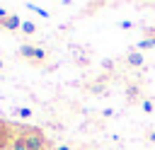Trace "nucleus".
Wrapping results in <instances>:
<instances>
[{"label": "nucleus", "instance_id": "obj_1", "mask_svg": "<svg viewBox=\"0 0 155 150\" xmlns=\"http://www.w3.org/2000/svg\"><path fill=\"white\" fill-rule=\"evenodd\" d=\"M22 138H24L27 150H46V138H44V133H41L39 128H29V131H24Z\"/></svg>", "mask_w": 155, "mask_h": 150}, {"label": "nucleus", "instance_id": "obj_2", "mask_svg": "<svg viewBox=\"0 0 155 150\" xmlns=\"http://www.w3.org/2000/svg\"><path fill=\"white\" fill-rule=\"evenodd\" d=\"M19 56L27 58V60H36V63L46 60V51L39 48V46H29V44H22L19 46Z\"/></svg>", "mask_w": 155, "mask_h": 150}, {"label": "nucleus", "instance_id": "obj_3", "mask_svg": "<svg viewBox=\"0 0 155 150\" xmlns=\"http://www.w3.org/2000/svg\"><path fill=\"white\" fill-rule=\"evenodd\" d=\"M0 27H2V29L15 31V29H22V19H19V17H15V15H10L7 19H2V22H0Z\"/></svg>", "mask_w": 155, "mask_h": 150}, {"label": "nucleus", "instance_id": "obj_4", "mask_svg": "<svg viewBox=\"0 0 155 150\" xmlns=\"http://www.w3.org/2000/svg\"><path fill=\"white\" fill-rule=\"evenodd\" d=\"M7 140H10V126L5 119H0V150L7 148Z\"/></svg>", "mask_w": 155, "mask_h": 150}, {"label": "nucleus", "instance_id": "obj_5", "mask_svg": "<svg viewBox=\"0 0 155 150\" xmlns=\"http://www.w3.org/2000/svg\"><path fill=\"white\" fill-rule=\"evenodd\" d=\"M126 60H128V65H133V68H140V65L145 63V58H143V53H140V51H131Z\"/></svg>", "mask_w": 155, "mask_h": 150}, {"label": "nucleus", "instance_id": "obj_6", "mask_svg": "<svg viewBox=\"0 0 155 150\" xmlns=\"http://www.w3.org/2000/svg\"><path fill=\"white\" fill-rule=\"evenodd\" d=\"M27 10H31V12H36L39 17H44V19H48V10H44V7H39V5H34V2H27Z\"/></svg>", "mask_w": 155, "mask_h": 150}, {"label": "nucleus", "instance_id": "obj_7", "mask_svg": "<svg viewBox=\"0 0 155 150\" xmlns=\"http://www.w3.org/2000/svg\"><path fill=\"white\" fill-rule=\"evenodd\" d=\"M138 48L140 51H148V48H155V36H145L138 41Z\"/></svg>", "mask_w": 155, "mask_h": 150}, {"label": "nucleus", "instance_id": "obj_8", "mask_svg": "<svg viewBox=\"0 0 155 150\" xmlns=\"http://www.w3.org/2000/svg\"><path fill=\"white\" fill-rule=\"evenodd\" d=\"M22 31H24V34H34V31H36V24H34V22H22Z\"/></svg>", "mask_w": 155, "mask_h": 150}, {"label": "nucleus", "instance_id": "obj_9", "mask_svg": "<svg viewBox=\"0 0 155 150\" xmlns=\"http://www.w3.org/2000/svg\"><path fill=\"white\" fill-rule=\"evenodd\" d=\"M17 116H19V119H29V116H31V109H29V106H17Z\"/></svg>", "mask_w": 155, "mask_h": 150}, {"label": "nucleus", "instance_id": "obj_10", "mask_svg": "<svg viewBox=\"0 0 155 150\" xmlns=\"http://www.w3.org/2000/svg\"><path fill=\"white\" fill-rule=\"evenodd\" d=\"M12 150H27V145H24V138H22V135H17V138H15Z\"/></svg>", "mask_w": 155, "mask_h": 150}, {"label": "nucleus", "instance_id": "obj_11", "mask_svg": "<svg viewBox=\"0 0 155 150\" xmlns=\"http://www.w3.org/2000/svg\"><path fill=\"white\" fill-rule=\"evenodd\" d=\"M140 106H143V111H145V114H150V111L155 109V104H153V99H143V102H140Z\"/></svg>", "mask_w": 155, "mask_h": 150}, {"label": "nucleus", "instance_id": "obj_12", "mask_svg": "<svg viewBox=\"0 0 155 150\" xmlns=\"http://www.w3.org/2000/svg\"><path fill=\"white\" fill-rule=\"evenodd\" d=\"M119 27H121V29H131V27H133V22H128V19H121V22H119Z\"/></svg>", "mask_w": 155, "mask_h": 150}, {"label": "nucleus", "instance_id": "obj_13", "mask_svg": "<svg viewBox=\"0 0 155 150\" xmlns=\"http://www.w3.org/2000/svg\"><path fill=\"white\" fill-rule=\"evenodd\" d=\"M7 17H10V12H7L5 7H0V22H2V19H7Z\"/></svg>", "mask_w": 155, "mask_h": 150}, {"label": "nucleus", "instance_id": "obj_14", "mask_svg": "<svg viewBox=\"0 0 155 150\" xmlns=\"http://www.w3.org/2000/svg\"><path fill=\"white\" fill-rule=\"evenodd\" d=\"M56 150H73V148H70V145H58Z\"/></svg>", "mask_w": 155, "mask_h": 150}, {"label": "nucleus", "instance_id": "obj_15", "mask_svg": "<svg viewBox=\"0 0 155 150\" xmlns=\"http://www.w3.org/2000/svg\"><path fill=\"white\" fill-rule=\"evenodd\" d=\"M148 138H150V140H153V143H155V131H153V133H150V135H148Z\"/></svg>", "mask_w": 155, "mask_h": 150}, {"label": "nucleus", "instance_id": "obj_16", "mask_svg": "<svg viewBox=\"0 0 155 150\" xmlns=\"http://www.w3.org/2000/svg\"><path fill=\"white\" fill-rule=\"evenodd\" d=\"M2 65H5V63H2V58H0V70H2Z\"/></svg>", "mask_w": 155, "mask_h": 150}]
</instances>
